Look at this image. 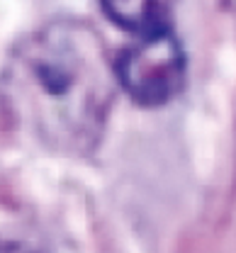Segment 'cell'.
Returning a JSON list of instances; mask_svg holds the SVG:
<instances>
[{"mask_svg": "<svg viewBox=\"0 0 236 253\" xmlns=\"http://www.w3.org/2000/svg\"><path fill=\"white\" fill-rule=\"evenodd\" d=\"M117 85L100 37L88 25L56 20L15 46L0 93L12 122L37 141L83 154L102 136Z\"/></svg>", "mask_w": 236, "mask_h": 253, "instance_id": "obj_1", "label": "cell"}, {"mask_svg": "<svg viewBox=\"0 0 236 253\" xmlns=\"http://www.w3.org/2000/svg\"><path fill=\"white\" fill-rule=\"evenodd\" d=\"M115 73L119 88L134 102L156 107L183 90L185 54L168 27L139 34L119 54Z\"/></svg>", "mask_w": 236, "mask_h": 253, "instance_id": "obj_2", "label": "cell"}, {"mask_svg": "<svg viewBox=\"0 0 236 253\" xmlns=\"http://www.w3.org/2000/svg\"><path fill=\"white\" fill-rule=\"evenodd\" d=\"M105 15L122 30L149 34L168 27L173 0H100Z\"/></svg>", "mask_w": 236, "mask_h": 253, "instance_id": "obj_3", "label": "cell"}, {"mask_svg": "<svg viewBox=\"0 0 236 253\" xmlns=\"http://www.w3.org/2000/svg\"><path fill=\"white\" fill-rule=\"evenodd\" d=\"M0 253H46V251H41L39 246H34L30 241H22V239H2L0 241Z\"/></svg>", "mask_w": 236, "mask_h": 253, "instance_id": "obj_4", "label": "cell"}]
</instances>
